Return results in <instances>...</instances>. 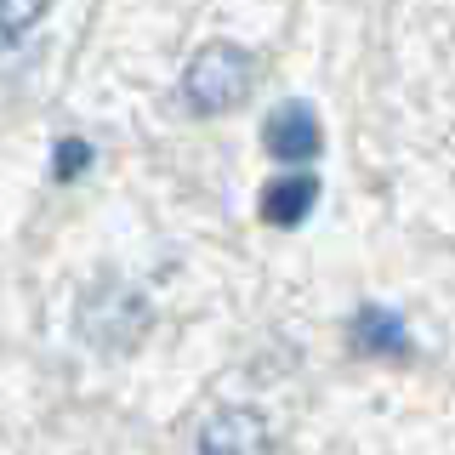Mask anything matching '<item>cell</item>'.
Returning a JSON list of instances; mask_svg holds the SVG:
<instances>
[{"label": "cell", "mask_w": 455, "mask_h": 455, "mask_svg": "<svg viewBox=\"0 0 455 455\" xmlns=\"http://www.w3.org/2000/svg\"><path fill=\"white\" fill-rule=\"evenodd\" d=\"M313 205H319V182L313 177H279V182L262 188V222H274V228L307 222Z\"/></svg>", "instance_id": "obj_5"}, {"label": "cell", "mask_w": 455, "mask_h": 455, "mask_svg": "<svg viewBox=\"0 0 455 455\" xmlns=\"http://www.w3.org/2000/svg\"><path fill=\"white\" fill-rule=\"evenodd\" d=\"M251 80H256L251 52L228 46V40H211V46H199L194 63L182 68V103H188L194 114H205V120H217V114L245 103Z\"/></svg>", "instance_id": "obj_1"}, {"label": "cell", "mask_w": 455, "mask_h": 455, "mask_svg": "<svg viewBox=\"0 0 455 455\" xmlns=\"http://www.w3.org/2000/svg\"><path fill=\"white\" fill-rule=\"evenodd\" d=\"M262 142H267V154H274V160H313V154L324 148L319 114H313L307 103H284V108L267 114Z\"/></svg>", "instance_id": "obj_3"}, {"label": "cell", "mask_w": 455, "mask_h": 455, "mask_svg": "<svg viewBox=\"0 0 455 455\" xmlns=\"http://www.w3.org/2000/svg\"><path fill=\"white\" fill-rule=\"evenodd\" d=\"M52 0H0V35H28L40 18H46Z\"/></svg>", "instance_id": "obj_7"}, {"label": "cell", "mask_w": 455, "mask_h": 455, "mask_svg": "<svg viewBox=\"0 0 455 455\" xmlns=\"http://www.w3.org/2000/svg\"><path fill=\"white\" fill-rule=\"evenodd\" d=\"M75 324L97 353H132L137 341L148 336V296L132 291V284H120V279H103L80 296Z\"/></svg>", "instance_id": "obj_2"}, {"label": "cell", "mask_w": 455, "mask_h": 455, "mask_svg": "<svg viewBox=\"0 0 455 455\" xmlns=\"http://www.w3.org/2000/svg\"><path fill=\"white\" fill-rule=\"evenodd\" d=\"M353 347L370 353V359H410V331H404L398 313L364 307L359 319H353Z\"/></svg>", "instance_id": "obj_4"}, {"label": "cell", "mask_w": 455, "mask_h": 455, "mask_svg": "<svg viewBox=\"0 0 455 455\" xmlns=\"http://www.w3.org/2000/svg\"><path fill=\"white\" fill-rule=\"evenodd\" d=\"M267 427L256 421V410H222L211 416V427L199 433V450H267Z\"/></svg>", "instance_id": "obj_6"}, {"label": "cell", "mask_w": 455, "mask_h": 455, "mask_svg": "<svg viewBox=\"0 0 455 455\" xmlns=\"http://www.w3.org/2000/svg\"><path fill=\"white\" fill-rule=\"evenodd\" d=\"M85 165H92V142H80V137H63V142H57V154H52V177L57 182H75Z\"/></svg>", "instance_id": "obj_8"}]
</instances>
